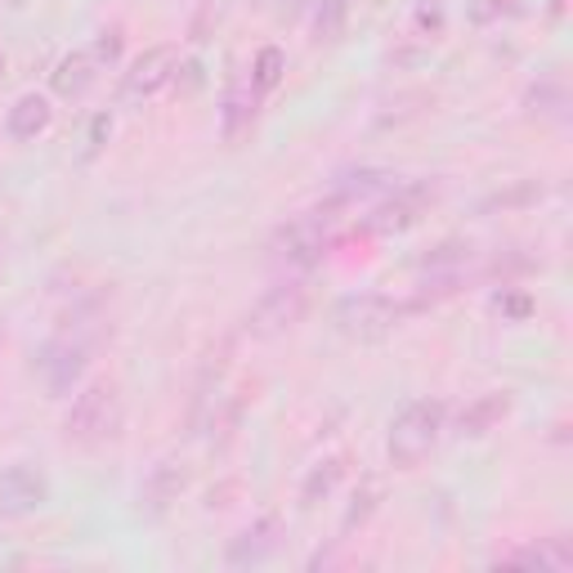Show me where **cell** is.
<instances>
[{
	"label": "cell",
	"instance_id": "6da1fadb",
	"mask_svg": "<svg viewBox=\"0 0 573 573\" xmlns=\"http://www.w3.org/2000/svg\"><path fill=\"white\" fill-rule=\"evenodd\" d=\"M122 421H126V408H122V390L112 381H94L90 390H81L63 417V434L68 443H81V448H94V443H108L122 434Z\"/></svg>",
	"mask_w": 573,
	"mask_h": 573
},
{
	"label": "cell",
	"instance_id": "7a4b0ae2",
	"mask_svg": "<svg viewBox=\"0 0 573 573\" xmlns=\"http://www.w3.org/2000/svg\"><path fill=\"white\" fill-rule=\"evenodd\" d=\"M443 421H448V408L439 399H417L408 403L395 421H390V434H386V452L399 471H412L421 467L426 457L434 452L439 434H443Z\"/></svg>",
	"mask_w": 573,
	"mask_h": 573
},
{
	"label": "cell",
	"instance_id": "3957f363",
	"mask_svg": "<svg viewBox=\"0 0 573 573\" xmlns=\"http://www.w3.org/2000/svg\"><path fill=\"white\" fill-rule=\"evenodd\" d=\"M340 219V206L323 202L314 211H300L291 215L278 234H274V260L291 265V269H309L327 256V243H331V228Z\"/></svg>",
	"mask_w": 573,
	"mask_h": 573
},
{
	"label": "cell",
	"instance_id": "277c9868",
	"mask_svg": "<svg viewBox=\"0 0 573 573\" xmlns=\"http://www.w3.org/2000/svg\"><path fill=\"white\" fill-rule=\"evenodd\" d=\"M403 318V305L381 296V291H364V296H346L336 305V327L340 336H350V340H386Z\"/></svg>",
	"mask_w": 573,
	"mask_h": 573
},
{
	"label": "cell",
	"instance_id": "5b68a950",
	"mask_svg": "<svg viewBox=\"0 0 573 573\" xmlns=\"http://www.w3.org/2000/svg\"><path fill=\"white\" fill-rule=\"evenodd\" d=\"M305 309H309V287H305L300 278L278 283V287H269V291L256 300V309L247 314V331L260 336V340L283 336V331H291V327L305 318Z\"/></svg>",
	"mask_w": 573,
	"mask_h": 573
},
{
	"label": "cell",
	"instance_id": "8992f818",
	"mask_svg": "<svg viewBox=\"0 0 573 573\" xmlns=\"http://www.w3.org/2000/svg\"><path fill=\"white\" fill-rule=\"evenodd\" d=\"M85 364H90V340L81 331H59L41 350V377H45L50 395H68L81 381Z\"/></svg>",
	"mask_w": 573,
	"mask_h": 573
},
{
	"label": "cell",
	"instance_id": "52a82bcc",
	"mask_svg": "<svg viewBox=\"0 0 573 573\" xmlns=\"http://www.w3.org/2000/svg\"><path fill=\"white\" fill-rule=\"evenodd\" d=\"M175 72H180V50H175V45H153V50H144V54L131 63V72L122 76V103H144V99H153L157 90H166V85L175 81Z\"/></svg>",
	"mask_w": 573,
	"mask_h": 573
},
{
	"label": "cell",
	"instance_id": "ba28073f",
	"mask_svg": "<svg viewBox=\"0 0 573 573\" xmlns=\"http://www.w3.org/2000/svg\"><path fill=\"white\" fill-rule=\"evenodd\" d=\"M50 502V480L28 467V462H14L0 471V515H37L41 507Z\"/></svg>",
	"mask_w": 573,
	"mask_h": 573
},
{
	"label": "cell",
	"instance_id": "9c48e42d",
	"mask_svg": "<svg viewBox=\"0 0 573 573\" xmlns=\"http://www.w3.org/2000/svg\"><path fill=\"white\" fill-rule=\"evenodd\" d=\"M434 202V184H408V188H395L390 202H381L372 215H368V228L372 234H403V228H412L426 206Z\"/></svg>",
	"mask_w": 573,
	"mask_h": 573
},
{
	"label": "cell",
	"instance_id": "30bf717a",
	"mask_svg": "<svg viewBox=\"0 0 573 573\" xmlns=\"http://www.w3.org/2000/svg\"><path fill=\"white\" fill-rule=\"evenodd\" d=\"M184 489H188V471H184V462L166 457V462H157V467L149 471V480L140 484V515L162 520V515L180 502V493H184Z\"/></svg>",
	"mask_w": 573,
	"mask_h": 573
},
{
	"label": "cell",
	"instance_id": "8fae6325",
	"mask_svg": "<svg viewBox=\"0 0 573 573\" xmlns=\"http://www.w3.org/2000/svg\"><path fill=\"white\" fill-rule=\"evenodd\" d=\"M256 85H252V76H243V81H234L224 90V103H219V131H224V140L228 144H238L247 131H252V122H256Z\"/></svg>",
	"mask_w": 573,
	"mask_h": 573
},
{
	"label": "cell",
	"instance_id": "7c38bea8",
	"mask_svg": "<svg viewBox=\"0 0 573 573\" xmlns=\"http://www.w3.org/2000/svg\"><path fill=\"white\" fill-rule=\"evenodd\" d=\"M278 533H283V520L278 515H260L252 529H243L228 546V564L234 569H247V564H260L265 555L278 551Z\"/></svg>",
	"mask_w": 573,
	"mask_h": 573
},
{
	"label": "cell",
	"instance_id": "4fadbf2b",
	"mask_svg": "<svg viewBox=\"0 0 573 573\" xmlns=\"http://www.w3.org/2000/svg\"><path fill=\"white\" fill-rule=\"evenodd\" d=\"M507 412H511V395L507 390H489V395H480V399H471L462 408V417H457V434H462V439H484Z\"/></svg>",
	"mask_w": 573,
	"mask_h": 573
},
{
	"label": "cell",
	"instance_id": "5bb4252c",
	"mask_svg": "<svg viewBox=\"0 0 573 573\" xmlns=\"http://www.w3.org/2000/svg\"><path fill=\"white\" fill-rule=\"evenodd\" d=\"M395 180H390V171H377V166H359V171H346L336 180V188H331V206H355V202H368V197H377V193H386Z\"/></svg>",
	"mask_w": 573,
	"mask_h": 573
},
{
	"label": "cell",
	"instance_id": "9a60e30c",
	"mask_svg": "<svg viewBox=\"0 0 573 573\" xmlns=\"http://www.w3.org/2000/svg\"><path fill=\"white\" fill-rule=\"evenodd\" d=\"M50 117H54V108H50L45 94H23V99L10 108L6 131H10L14 144H28V140H37V135L50 126Z\"/></svg>",
	"mask_w": 573,
	"mask_h": 573
},
{
	"label": "cell",
	"instance_id": "2e32d148",
	"mask_svg": "<svg viewBox=\"0 0 573 573\" xmlns=\"http://www.w3.org/2000/svg\"><path fill=\"white\" fill-rule=\"evenodd\" d=\"M94 76H99V63H94V54L90 50H76V54H68V59H59V68H54V94L59 99H81L90 85H94Z\"/></svg>",
	"mask_w": 573,
	"mask_h": 573
},
{
	"label": "cell",
	"instance_id": "e0dca14e",
	"mask_svg": "<svg viewBox=\"0 0 573 573\" xmlns=\"http://www.w3.org/2000/svg\"><path fill=\"white\" fill-rule=\"evenodd\" d=\"M511 564H538V569H569L573 564V551H569V538H542L533 546H520L507 555Z\"/></svg>",
	"mask_w": 573,
	"mask_h": 573
},
{
	"label": "cell",
	"instance_id": "ac0fdd59",
	"mask_svg": "<svg viewBox=\"0 0 573 573\" xmlns=\"http://www.w3.org/2000/svg\"><path fill=\"white\" fill-rule=\"evenodd\" d=\"M340 471H346V462H340V457H327V462H318V467L309 471V480L300 484V502H305V507H318V502L336 489Z\"/></svg>",
	"mask_w": 573,
	"mask_h": 573
},
{
	"label": "cell",
	"instance_id": "d6986e66",
	"mask_svg": "<svg viewBox=\"0 0 573 573\" xmlns=\"http://www.w3.org/2000/svg\"><path fill=\"white\" fill-rule=\"evenodd\" d=\"M283 72H287V54H283L278 45H265V50L256 54V63H252V85H256V94L278 90V85H283Z\"/></svg>",
	"mask_w": 573,
	"mask_h": 573
},
{
	"label": "cell",
	"instance_id": "ffe728a7",
	"mask_svg": "<svg viewBox=\"0 0 573 573\" xmlns=\"http://www.w3.org/2000/svg\"><path fill=\"white\" fill-rule=\"evenodd\" d=\"M346 14H350V0H318V10H314V37H318V41H336L340 28H346Z\"/></svg>",
	"mask_w": 573,
	"mask_h": 573
},
{
	"label": "cell",
	"instance_id": "44dd1931",
	"mask_svg": "<svg viewBox=\"0 0 573 573\" xmlns=\"http://www.w3.org/2000/svg\"><path fill=\"white\" fill-rule=\"evenodd\" d=\"M493 309H498L502 318L520 323V318H529V314H533V296H529V291H515V287H502V291L493 296Z\"/></svg>",
	"mask_w": 573,
	"mask_h": 573
},
{
	"label": "cell",
	"instance_id": "7402d4cb",
	"mask_svg": "<svg viewBox=\"0 0 573 573\" xmlns=\"http://www.w3.org/2000/svg\"><path fill=\"white\" fill-rule=\"evenodd\" d=\"M90 54H94V63H112V59L122 54V37H117V32H103V37H99V45H94Z\"/></svg>",
	"mask_w": 573,
	"mask_h": 573
},
{
	"label": "cell",
	"instance_id": "603a6c76",
	"mask_svg": "<svg viewBox=\"0 0 573 573\" xmlns=\"http://www.w3.org/2000/svg\"><path fill=\"white\" fill-rule=\"evenodd\" d=\"M112 131V122L108 117H94V126H90V153H99L103 149V135Z\"/></svg>",
	"mask_w": 573,
	"mask_h": 573
},
{
	"label": "cell",
	"instance_id": "cb8c5ba5",
	"mask_svg": "<svg viewBox=\"0 0 573 573\" xmlns=\"http://www.w3.org/2000/svg\"><path fill=\"white\" fill-rule=\"evenodd\" d=\"M417 23H421V28H430V32H439V28H443V10H439V6L430 10V6H426V10L417 14Z\"/></svg>",
	"mask_w": 573,
	"mask_h": 573
},
{
	"label": "cell",
	"instance_id": "d4e9b609",
	"mask_svg": "<svg viewBox=\"0 0 573 573\" xmlns=\"http://www.w3.org/2000/svg\"><path fill=\"white\" fill-rule=\"evenodd\" d=\"M287 0H256V10H283Z\"/></svg>",
	"mask_w": 573,
	"mask_h": 573
},
{
	"label": "cell",
	"instance_id": "484cf974",
	"mask_svg": "<svg viewBox=\"0 0 573 573\" xmlns=\"http://www.w3.org/2000/svg\"><path fill=\"white\" fill-rule=\"evenodd\" d=\"M551 10H555V14H560V10H564V0H551Z\"/></svg>",
	"mask_w": 573,
	"mask_h": 573
},
{
	"label": "cell",
	"instance_id": "4316f807",
	"mask_svg": "<svg viewBox=\"0 0 573 573\" xmlns=\"http://www.w3.org/2000/svg\"><path fill=\"white\" fill-rule=\"evenodd\" d=\"M0 72H6V54H0Z\"/></svg>",
	"mask_w": 573,
	"mask_h": 573
}]
</instances>
